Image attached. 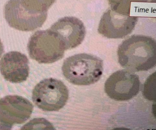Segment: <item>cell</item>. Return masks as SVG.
<instances>
[{
	"label": "cell",
	"mask_w": 156,
	"mask_h": 130,
	"mask_svg": "<svg viewBox=\"0 0 156 130\" xmlns=\"http://www.w3.org/2000/svg\"><path fill=\"white\" fill-rule=\"evenodd\" d=\"M55 0H11L4 8L5 18L9 25L23 31L41 27L46 20L48 9Z\"/></svg>",
	"instance_id": "cell-1"
},
{
	"label": "cell",
	"mask_w": 156,
	"mask_h": 130,
	"mask_svg": "<svg viewBox=\"0 0 156 130\" xmlns=\"http://www.w3.org/2000/svg\"><path fill=\"white\" fill-rule=\"evenodd\" d=\"M120 65L133 72L147 71L156 66V44L151 37L133 35L124 40L117 50Z\"/></svg>",
	"instance_id": "cell-2"
},
{
	"label": "cell",
	"mask_w": 156,
	"mask_h": 130,
	"mask_svg": "<svg viewBox=\"0 0 156 130\" xmlns=\"http://www.w3.org/2000/svg\"><path fill=\"white\" fill-rule=\"evenodd\" d=\"M66 79L74 85L94 84L100 78L103 72L102 60L94 55L82 53L66 58L62 67Z\"/></svg>",
	"instance_id": "cell-3"
},
{
	"label": "cell",
	"mask_w": 156,
	"mask_h": 130,
	"mask_svg": "<svg viewBox=\"0 0 156 130\" xmlns=\"http://www.w3.org/2000/svg\"><path fill=\"white\" fill-rule=\"evenodd\" d=\"M30 57L40 63H50L62 59L65 50L63 44L50 29L35 32L27 45Z\"/></svg>",
	"instance_id": "cell-4"
},
{
	"label": "cell",
	"mask_w": 156,
	"mask_h": 130,
	"mask_svg": "<svg viewBox=\"0 0 156 130\" xmlns=\"http://www.w3.org/2000/svg\"><path fill=\"white\" fill-rule=\"evenodd\" d=\"M68 90L61 81L52 78L42 80L34 88L32 99L40 109L47 111H58L66 104Z\"/></svg>",
	"instance_id": "cell-5"
},
{
	"label": "cell",
	"mask_w": 156,
	"mask_h": 130,
	"mask_svg": "<svg viewBox=\"0 0 156 130\" xmlns=\"http://www.w3.org/2000/svg\"><path fill=\"white\" fill-rule=\"evenodd\" d=\"M129 12L110 7L101 16L98 31L110 38H124L133 31L138 17L129 16Z\"/></svg>",
	"instance_id": "cell-6"
},
{
	"label": "cell",
	"mask_w": 156,
	"mask_h": 130,
	"mask_svg": "<svg viewBox=\"0 0 156 130\" xmlns=\"http://www.w3.org/2000/svg\"><path fill=\"white\" fill-rule=\"evenodd\" d=\"M140 88L139 77L126 70H117L106 80L104 90L111 99L118 101L129 100L138 93Z\"/></svg>",
	"instance_id": "cell-7"
},
{
	"label": "cell",
	"mask_w": 156,
	"mask_h": 130,
	"mask_svg": "<svg viewBox=\"0 0 156 130\" xmlns=\"http://www.w3.org/2000/svg\"><path fill=\"white\" fill-rule=\"evenodd\" d=\"M60 40L65 50L79 45L83 41L86 30L83 23L74 16H66L59 19L51 27Z\"/></svg>",
	"instance_id": "cell-8"
},
{
	"label": "cell",
	"mask_w": 156,
	"mask_h": 130,
	"mask_svg": "<svg viewBox=\"0 0 156 130\" xmlns=\"http://www.w3.org/2000/svg\"><path fill=\"white\" fill-rule=\"evenodd\" d=\"M29 61L24 54L16 51L5 54L0 61V71L7 81L14 83L25 81L29 74Z\"/></svg>",
	"instance_id": "cell-9"
},
{
	"label": "cell",
	"mask_w": 156,
	"mask_h": 130,
	"mask_svg": "<svg viewBox=\"0 0 156 130\" xmlns=\"http://www.w3.org/2000/svg\"><path fill=\"white\" fill-rule=\"evenodd\" d=\"M32 103L27 99L17 95H8L0 99V112L10 122L21 124L30 117Z\"/></svg>",
	"instance_id": "cell-10"
},
{
	"label": "cell",
	"mask_w": 156,
	"mask_h": 130,
	"mask_svg": "<svg viewBox=\"0 0 156 130\" xmlns=\"http://www.w3.org/2000/svg\"><path fill=\"white\" fill-rule=\"evenodd\" d=\"M143 95L150 101H156V72L153 73L147 78L144 86Z\"/></svg>",
	"instance_id": "cell-11"
},
{
	"label": "cell",
	"mask_w": 156,
	"mask_h": 130,
	"mask_svg": "<svg viewBox=\"0 0 156 130\" xmlns=\"http://www.w3.org/2000/svg\"><path fill=\"white\" fill-rule=\"evenodd\" d=\"M22 130H54L53 125L47 120L43 118L34 119L24 125Z\"/></svg>",
	"instance_id": "cell-12"
},
{
	"label": "cell",
	"mask_w": 156,
	"mask_h": 130,
	"mask_svg": "<svg viewBox=\"0 0 156 130\" xmlns=\"http://www.w3.org/2000/svg\"><path fill=\"white\" fill-rule=\"evenodd\" d=\"M12 125L0 112V130H10Z\"/></svg>",
	"instance_id": "cell-13"
},
{
	"label": "cell",
	"mask_w": 156,
	"mask_h": 130,
	"mask_svg": "<svg viewBox=\"0 0 156 130\" xmlns=\"http://www.w3.org/2000/svg\"><path fill=\"white\" fill-rule=\"evenodd\" d=\"M4 52V47L3 44L0 39V58Z\"/></svg>",
	"instance_id": "cell-14"
}]
</instances>
